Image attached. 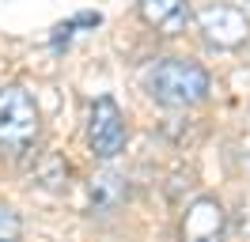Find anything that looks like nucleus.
Instances as JSON below:
<instances>
[{
    "label": "nucleus",
    "instance_id": "423d86ee",
    "mask_svg": "<svg viewBox=\"0 0 250 242\" xmlns=\"http://www.w3.org/2000/svg\"><path fill=\"white\" fill-rule=\"evenodd\" d=\"M137 12H141V19L152 30L167 34V38L182 34L189 15H193L189 12V0H137Z\"/></svg>",
    "mask_w": 250,
    "mask_h": 242
},
{
    "label": "nucleus",
    "instance_id": "6e6552de",
    "mask_svg": "<svg viewBox=\"0 0 250 242\" xmlns=\"http://www.w3.org/2000/svg\"><path fill=\"white\" fill-rule=\"evenodd\" d=\"M99 19H103L99 12H83V15H76V19L61 23V27H57V34H53V49H61V45L72 38V30H76V27H99Z\"/></svg>",
    "mask_w": 250,
    "mask_h": 242
},
{
    "label": "nucleus",
    "instance_id": "7ed1b4c3",
    "mask_svg": "<svg viewBox=\"0 0 250 242\" xmlns=\"http://www.w3.org/2000/svg\"><path fill=\"white\" fill-rule=\"evenodd\" d=\"M125 140H129V125H125L122 106L114 102L110 95H99L91 102V118H87V144H91L95 159H118L125 151Z\"/></svg>",
    "mask_w": 250,
    "mask_h": 242
},
{
    "label": "nucleus",
    "instance_id": "1a4fd4ad",
    "mask_svg": "<svg viewBox=\"0 0 250 242\" xmlns=\"http://www.w3.org/2000/svg\"><path fill=\"white\" fill-rule=\"evenodd\" d=\"M23 235V220L12 204H0V242H16Z\"/></svg>",
    "mask_w": 250,
    "mask_h": 242
},
{
    "label": "nucleus",
    "instance_id": "f03ea898",
    "mask_svg": "<svg viewBox=\"0 0 250 242\" xmlns=\"http://www.w3.org/2000/svg\"><path fill=\"white\" fill-rule=\"evenodd\" d=\"M38 133H42V114L34 95L19 83L0 87V151L23 155L34 148Z\"/></svg>",
    "mask_w": 250,
    "mask_h": 242
},
{
    "label": "nucleus",
    "instance_id": "20e7f679",
    "mask_svg": "<svg viewBox=\"0 0 250 242\" xmlns=\"http://www.w3.org/2000/svg\"><path fill=\"white\" fill-rule=\"evenodd\" d=\"M197 30L216 49H239L250 38V19L231 4H212V8H205L197 15Z\"/></svg>",
    "mask_w": 250,
    "mask_h": 242
},
{
    "label": "nucleus",
    "instance_id": "39448f33",
    "mask_svg": "<svg viewBox=\"0 0 250 242\" xmlns=\"http://www.w3.org/2000/svg\"><path fill=\"white\" fill-rule=\"evenodd\" d=\"M182 242H224L228 235V212L216 197H197L193 204L182 216V227H178Z\"/></svg>",
    "mask_w": 250,
    "mask_h": 242
},
{
    "label": "nucleus",
    "instance_id": "f257e3e1",
    "mask_svg": "<svg viewBox=\"0 0 250 242\" xmlns=\"http://www.w3.org/2000/svg\"><path fill=\"white\" fill-rule=\"evenodd\" d=\"M144 91H148L159 106L189 110V106H197V102L208 99V91H212V76L205 72L197 60L163 57V60H156V64L144 72Z\"/></svg>",
    "mask_w": 250,
    "mask_h": 242
},
{
    "label": "nucleus",
    "instance_id": "0eeeda50",
    "mask_svg": "<svg viewBox=\"0 0 250 242\" xmlns=\"http://www.w3.org/2000/svg\"><path fill=\"white\" fill-rule=\"evenodd\" d=\"M87 197H91L95 212H118L129 201V182L122 174H99V178L87 185Z\"/></svg>",
    "mask_w": 250,
    "mask_h": 242
}]
</instances>
